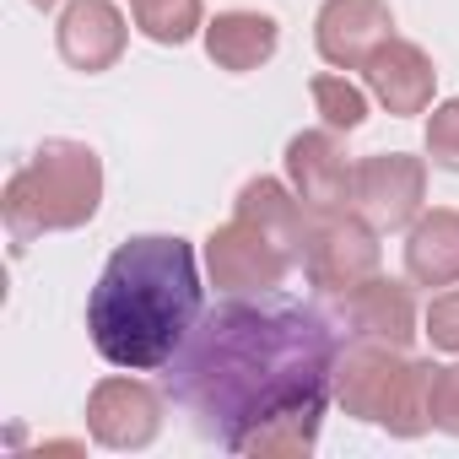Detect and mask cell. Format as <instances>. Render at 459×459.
<instances>
[{
	"label": "cell",
	"instance_id": "6da1fadb",
	"mask_svg": "<svg viewBox=\"0 0 459 459\" xmlns=\"http://www.w3.org/2000/svg\"><path fill=\"white\" fill-rule=\"evenodd\" d=\"M341 330L287 292H238L195 319L168 362L173 400L244 459H308L335 394Z\"/></svg>",
	"mask_w": 459,
	"mask_h": 459
},
{
	"label": "cell",
	"instance_id": "7a4b0ae2",
	"mask_svg": "<svg viewBox=\"0 0 459 459\" xmlns=\"http://www.w3.org/2000/svg\"><path fill=\"white\" fill-rule=\"evenodd\" d=\"M205 287H200V260L195 244L178 233H141L125 238L92 298H87V335L92 351L108 368L125 373H157L178 357L184 335L195 330Z\"/></svg>",
	"mask_w": 459,
	"mask_h": 459
},
{
	"label": "cell",
	"instance_id": "3957f363",
	"mask_svg": "<svg viewBox=\"0 0 459 459\" xmlns=\"http://www.w3.org/2000/svg\"><path fill=\"white\" fill-rule=\"evenodd\" d=\"M103 205V162L87 141L49 135L0 195V216L12 227V244H33L39 233H76Z\"/></svg>",
	"mask_w": 459,
	"mask_h": 459
},
{
	"label": "cell",
	"instance_id": "277c9868",
	"mask_svg": "<svg viewBox=\"0 0 459 459\" xmlns=\"http://www.w3.org/2000/svg\"><path fill=\"white\" fill-rule=\"evenodd\" d=\"M432 373L437 362H416L384 341H346L335 362V400L346 416L384 427L389 437H421L432 427Z\"/></svg>",
	"mask_w": 459,
	"mask_h": 459
},
{
	"label": "cell",
	"instance_id": "5b68a950",
	"mask_svg": "<svg viewBox=\"0 0 459 459\" xmlns=\"http://www.w3.org/2000/svg\"><path fill=\"white\" fill-rule=\"evenodd\" d=\"M298 265H303V276H308L314 292L341 298V292L362 287L368 276H378V265H384L378 227H373L357 205H325V211H308Z\"/></svg>",
	"mask_w": 459,
	"mask_h": 459
},
{
	"label": "cell",
	"instance_id": "8992f818",
	"mask_svg": "<svg viewBox=\"0 0 459 459\" xmlns=\"http://www.w3.org/2000/svg\"><path fill=\"white\" fill-rule=\"evenodd\" d=\"M298 265V249L271 233L265 221L233 211V221L211 227L205 238V271H211V287L238 298V292H276L287 281V271Z\"/></svg>",
	"mask_w": 459,
	"mask_h": 459
},
{
	"label": "cell",
	"instance_id": "52a82bcc",
	"mask_svg": "<svg viewBox=\"0 0 459 459\" xmlns=\"http://www.w3.org/2000/svg\"><path fill=\"white\" fill-rule=\"evenodd\" d=\"M427 200V157L411 152H373L351 173V205L378 227V233H400L421 216Z\"/></svg>",
	"mask_w": 459,
	"mask_h": 459
},
{
	"label": "cell",
	"instance_id": "ba28073f",
	"mask_svg": "<svg viewBox=\"0 0 459 459\" xmlns=\"http://www.w3.org/2000/svg\"><path fill=\"white\" fill-rule=\"evenodd\" d=\"M416 281H394V276H368L362 287L341 292L335 298V325L351 335V341H384V346H400L411 351V341L421 335V308H416Z\"/></svg>",
	"mask_w": 459,
	"mask_h": 459
},
{
	"label": "cell",
	"instance_id": "9c48e42d",
	"mask_svg": "<svg viewBox=\"0 0 459 459\" xmlns=\"http://www.w3.org/2000/svg\"><path fill=\"white\" fill-rule=\"evenodd\" d=\"M162 416H168L162 394L141 378H125V373L98 378L92 394H87V432H92L98 448H119V454L146 448V443H157Z\"/></svg>",
	"mask_w": 459,
	"mask_h": 459
},
{
	"label": "cell",
	"instance_id": "30bf717a",
	"mask_svg": "<svg viewBox=\"0 0 459 459\" xmlns=\"http://www.w3.org/2000/svg\"><path fill=\"white\" fill-rule=\"evenodd\" d=\"M384 39H394L389 0H325L319 17H314L319 60L335 71H362Z\"/></svg>",
	"mask_w": 459,
	"mask_h": 459
},
{
	"label": "cell",
	"instance_id": "8fae6325",
	"mask_svg": "<svg viewBox=\"0 0 459 459\" xmlns=\"http://www.w3.org/2000/svg\"><path fill=\"white\" fill-rule=\"evenodd\" d=\"M125 44H130V22H125V12L114 0H71L60 12V22H55V49L82 76L114 71Z\"/></svg>",
	"mask_w": 459,
	"mask_h": 459
},
{
	"label": "cell",
	"instance_id": "7c38bea8",
	"mask_svg": "<svg viewBox=\"0 0 459 459\" xmlns=\"http://www.w3.org/2000/svg\"><path fill=\"white\" fill-rule=\"evenodd\" d=\"M368 76V92L394 114V119H411V114H427L432 108V92H437V65L421 44L411 39H384L373 49V60L362 65Z\"/></svg>",
	"mask_w": 459,
	"mask_h": 459
},
{
	"label": "cell",
	"instance_id": "4fadbf2b",
	"mask_svg": "<svg viewBox=\"0 0 459 459\" xmlns=\"http://www.w3.org/2000/svg\"><path fill=\"white\" fill-rule=\"evenodd\" d=\"M351 173L357 162L346 157V146L335 141V130H303L287 141V184L298 189V200L308 211L325 205H351Z\"/></svg>",
	"mask_w": 459,
	"mask_h": 459
},
{
	"label": "cell",
	"instance_id": "5bb4252c",
	"mask_svg": "<svg viewBox=\"0 0 459 459\" xmlns=\"http://www.w3.org/2000/svg\"><path fill=\"white\" fill-rule=\"evenodd\" d=\"M200 39H205V55H211L216 71L249 76V71H260V65L276 55L281 28H276V17H265V12H216Z\"/></svg>",
	"mask_w": 459,
	"mask_h": 459
},
{
	"label": "cell",
	"instance_id": "9a60e30c",
	"mask_svg": "<svg viewBox=\"0 0 459 459\" xmlns=\"http://www.w3.org/2000/svg\"><path fill=\"white\" fill-rule=\"evenodd\" d=\"M405 276L416 287H454L459 281V211L432 205L405 233Z\"/></svg>",
	"mask_w": 459,
	"mask_h": 459
},
{
	"label": "cell",
	"instance_id": "2e32d148",
	"mask_svg": "<svg viewBox=\"0 0 459 459\" xmlns=\"http://www.w3.org/2000/svg\"><path fill=\"white\" fill-rule=\"evenodd\" d=\"M130 17L162 49H178L195 33H205V6L200 0H130Z\"/></svg>",
	"mask_w": 459,
	"mask_h": 459
},
{
	"label": "cell",
	"instance_id": "e0dca14e",
	"mask_svg": "<svg viewBox=\"0 0 459 459\" xmlns=\"http://www.w3.org/2000/svg\"><path fill=\"white\" fill-rule=\"evenodd\" d=\"M308 98H314V108H319V119H325L330 130H357V125L368 119V92H362L357 82H346L341 71L314 76V82H308Z\"/></svg>",
	"mask_w": 459,
	"mask_h": 459
},
{
	"label": "cell",
	"instance_id": "ac0fdd59",
	"mask_svg": "<svg viewBox=\"0 0 459 459\" xmlns=\"http://www.w3.org/2000/svg\"><path fill=\"white\" fill-rule=\"evenodd\" d=\"M427 157L443 173H459V98H443L427 119Z\"/></svg>",
	"mask_w": 459,
	"mask_h": 459
},
{
	"label": "cell",
	"instance_id": "d6986e66",
	"mask_svg": "<svg viewBox=\"0 0 459 459\" xmlns=\"http://www.w3.org/2000/svg\"><path fill=\"white\" fill-rule=\"evenodd\" d=\"M421 335H427L437 351H454V357H459V281L427 303V314H421Z\"/></svg>",
	"mask_w": 459,
	"mask_h": 459
},
{
	"label": "cell",
	"instance_id": "ffe728a7",
	"mask_svg": "<svg viewBox=\"0 0 459 459\" xmlns=\"http://www.w3.org/2000/svg\"><path fill=\"white\" fill-rule=\"evenodd\" d=\"M432 427L459 437V362L432 373Z\"/></svg>",
	"mask_w": 459,
	"mask_h": 459
},
{
	"label": "cell",
	"instance_id": "44dd1931",
	"mask_svg": "<svg viewBox=\"0 0 459 459\" xmlns=\"http://www.w3.org/2000/svg\"><path fill=\"white\" fill-rule=\"evenodd\" d=\"M28 6H39V12H49V6H60V0H28Z\"/></svg>",
	"mask_w": 459,
	"mask_h": 459
}]
</instances>
